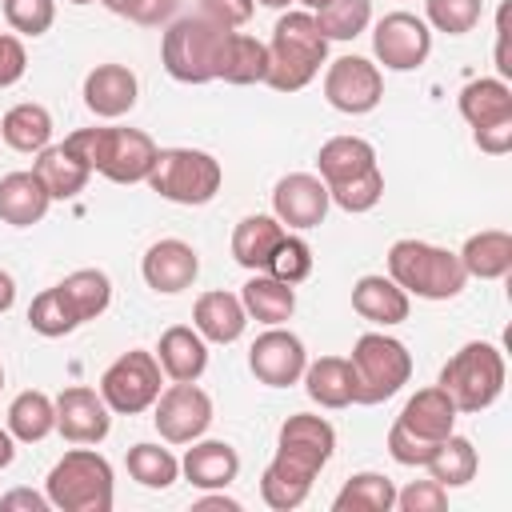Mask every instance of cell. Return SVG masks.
Instances as JSON below:
<instances>
[{
	"mask_svg": "<svg viewBox=\"0 0 512 512\" xmlns=\"http://www.w3.org/2000/svg\"><path fill=\"white\" fill-rule=\"evenodd\" d=\"M264 272L276 276V280H284V284H292V288L300 280H308L312 276V248H308V240L284 232V240L276 244V252H272V260H268Z\"/></svg>",
	"mask_w": 512,
	"mask_h": 512,
	"instance_id": "7bdbcfd3",
	"label": "cell"
},
{
	"mask_svg": "<svg viewBox=\"0 0 512 512\" xmlns=\"http://www.w3.org/2000/svg\"><path fill=\"white\" fill-rule=\"evenodd\" d=\"M316 168H320V180L332 188V184H344V180H356L376 164V148L364 140V136H332L320 144L316 152Z\"/></svg>",
	"mask_w": 512,
	"mask_h": 512,
	"instance_id": "4316f807",
	"label": "cell"
},
{
	"mask_svg": "<svg viewBox=\"0 0 512 512\" xmlns=\"http://www.w3.org/2000/svg\"><path fill=\"white\" fill-rule=\"evenodd\" d=\"M100 4H104L108 12H116V16H128L132 24L156 28V24L172 20V12H176L180 0H100Z\"/></svg>",
	"mask_w": 512,
	"mask_h": 512,
	"instance_id": "7dc6e473",
	"label": "cell"
},
{
	"mask_svg": "<svg viewBox=\"0 0 512 512\" xmlns=\"http://www.w3.org/2000/svg\"><path fill=\"white\" fill-rule=\"evenodd\" d=\"M256 4H264V8H288L292 0H256Z\"/></svg>",
	"mask_w": 512,
	"mask_h": 512,
	"instance_id": "6f0895ef",
	"label": "cell"
},
{
	"mask_svg": "<svg viewBox=\"0 0 512 512\" xmlns=\"http://www.w3.org/2000/svg\"><path fill=\"white\" fill-rule=\"evenodd\" d=\"M312 16L328 40H356L372 24V0H328Z\"/></svg>",
	"mask_w": 512,
	"mask_h": 512,
	"instance_id": "f35d334b",
	"label": "cell"
},
{
	"mask_svg": "<svg viewBox=\"0 0 512 512\" xmlns=\"http://www.w3.org/2000/svg\"><path fill=\"white\" fill-rule=\"evenodd\" d=\"M388 276L420 300H456L468 284V272L456 252L416 236H404L388 248Z\"/></svg>",
	"mask_w": 512,
	"mask_h": 512,
	"instance_id": "277c9868",
	"label": "cell"
},
{
	"mask_svg": "<svg viewBox=\"0 0 512 512\" xmlns=\"http://www.w3.org/2000/svg\"><path fill=\"white\" fill-rule=\"evenodd\" d=\"M196 508H224V512H240V500H232V496H224V488H216L212 496H200V500H196Z\"/></svg>",
	"mask_w": 512,
	"mask_h": 512,
	"instance_id": "f5cc1de1",
	"label": "cell"
},
{
	"mask_svg": "<svg viewBox=\"0 0 512 512\" xmlns=\"http://www.w3.org/2000/svg\"><path fill=\"white\" fill-rule=\"evenodd\" d=\"M0 508H28V512H48L52 504H48V496H40V492H32V488H12V492H4V496H0Z\"/></svg>",
	"mask_w": 512,
	"mask_h": 512,
	"instance_id": "816d5d0a",
	"label": "cell"
},
{
	"mask_svg": "<svg viewBox=\"0 0 512 512\" xmlns=\"http://www.w3.org/2000/svg\"><path fill=\"white\" fill-rule=\"evenodd\" d=\"M8 432L20 444H40L44 436L56 432V400L48 392H40V388L20 392L8 404Z\"/></svg>",
	"mask_w": 512,
	"mask_h": 512,
	"instance_id": "e575fe53",
	"label": "cell"
},
{
	"mask_svg": "<svg viewBox=\"0 0 512 512\" xmlns=\"http://www.w3.org/2000/svg\"><path fill=\"white\" fill-rule=\"evenodd\" d=\"M28 72V52L20 36L0 32V88H12L20 76Z\"/></svg>",
	"mask_w": 512,
	"mask_h": 512,
	"instance_id": "c3c4849f",
	"label": "cell"
},
{
	"mask_svg": "<svg viewBox=\"0 0 512 512\" xmlns=\"http://www.w3.org/2000/svg\"><path fill=\"white\" fill-rule=\"evenodd\" d=\"M300 4H304V12H316V8H324L328 0H300Z\"/></svg>",
	"mask_w": 512,
	"mask_h": 512,
	"instance_id": "9f6ffc18",
	"label": "cell"
},
{
	"mask_svg": "<svg viewBox=\"0 0 512 512\" xmlns=\"http://www.w3.org/2000/svg\"><path fill=\"white\" fill-rule=\"evenodd\" d=\"M140 276H144V284H148L152 292L176 296V292H184V288L196 284V276H200V256H196L192 244L168 236V240H156V244L144 252Z\"/></svg>",
	"mask_w": 512,
	"mask_h": 512,
	"instance_id": "e0dca14e",
	"label": "cell"
},
{
	"mask_svg": "<svg viewBox=\"0 0 512 512\" xmlns=\"http://www.w3.org/2000/svg\"><path fill=\"white\" fill-rule=\"evenodd\" d=\"M160 360L156 352H144V348H132V352H120L104 376H100V396L104 404L116 412V416H136V412H148L160 396Z\"/></svg>",
	"mask_w": 512,
	"mask_h": 512,
	"instance_id": "30bf717a",
	"label": "cell"
},
{
	"mask_svg": "<svg viewBox=\"0 0 512 512\" xmlns=\"http://www.w3.org/2000/svg\"><path fill=\"white\" fill-rule=\"evenodd\" d=\"M284 232H288V228H284L276 216H268V212L244 216V220L232 228V260H236L240 268H248V272H264L268 260H272V252H276V244L284 240Z\"/></svg>",
	"mask_w": 512,
	"mask_h": 512,
	"instance_id": "d4e9b609",
	"label": "cell"
},
{
	"mask_svg": "<svg viewBox=\"0 0 512 512\" xmlns=\"http://www.w3.org/2000/svg\"><path fill=\"white\" fill-rule=\"evenodd\" d=\"M504 380H508V364H504V352L488 340H468L464 348H456L448 356V364L440 368V388L448 392V400L456 404V412H484L500 400L504 392Z\"/></svg>",
	"mask_w": 512,
	"mask_h": 512,
	"instance_id": "5b68a950",
	"label": "cell"
},
{
	"mask_svg": "<svg viewBox=\"0 0 512 512\" xmlns=\"http://www.w3.org/2000/svg\"><path fill=\"white\" fill-rule=\"evenodd\" d=\"M472 140H476V148H480V152H488V156H504V152L512 148V120H508V124L476 128V132H472Z\"/></svg>",
	"mask_w": 512,
	"mask_h": 512,
	"instance_id": "f907efd6",
	"label": "cell"
},
{
	"mask_svg": "<svg viewBox=\"0 0 512 512\" xmlns=\"http://www.w3.org/2000/svg\"><path fill=\"white\" fill-rule=\"evenodd\" d=\"M68 4H92V0H68Z\"/></svg>",
	"mask_w": 512,
	"mask_h": 512,
	"instance_id": "91938a15",
	"label": "cell"
},
{
	"mask_svg": "<svg viewBox=\"0 0 512 512\" xmlns=\"http://www.w3.org/2000/svg\"><path fill=\"white\" fill-rule=\"evenodd\" d=\"M456 404L448 400V392L440 388V384H432V388H420L416 396H408V404L400 408V424L408 428V432H416V436H424V440H432V444H440L452 428H456Z\"/></svg>",
	"mask_w": 512,
	"mask_h": 512,
	"instance_id": "484cf974",
	"label": "cell"
},
{
	"mask_svg": "<svg viewBox=\"0 0 512 512\" xmlns=\"http://www.w3.org/2000/svg\"><path fill=\"white\" fill-rule=\"evenodd\" d=\"M304 392L320 408H348L352 404V368L348 356H320L304 368Z\"/></svg>",
	"mask_w": 512,
	"mask_h": 512,
	"instance_id": "1f68e13d",
	"label": "cell"
},
{
	"mask_svg": "<svg viewBox=\"0 0 512 512\" xmlns=\"http://www.w3.org/2000/svg\"><path fill=\"white\" fill-rule=\"evenodd\" d=\"M252 8L256 0H200V16L224 24V28H240L252 20Z\"/></svg>",
	"mask_w": 512,
	"mask_h": 512,
	"instance_id": "681fc988",
	"label": "cell"
},
{
	"mask_svg": "<svg viewBox=\"0 0 512 512\" xmlns=\"http://www.w3.org/2000/svg\"><path fill=\"white\" fill-rule=\"evenodd\" d=\"M4 20L20 36H44L56 20V0H4Z\"/></svg>",
	"mask_w": 512,
	"mask_h": 512,
	"instance_id": "ee69618b",
	"label": "cell"
},
{
	"mask_svg": "<svg viewBox=\"0 0 512 512\" xmlns=\"http://www.w3.org/2000/svg\"><path fill=\"white\" fill-rule=\"evenodd\" d=\"M44 496L60 512H108L116 500L112 464L96 448H68L44 480Z\"/></svg>",
	"mask_w": 512,
	"mask_h": 512,
	"instance_id": "52a82bcc",
	"label": "cell"
},
{
	"mask_svg": "<svg viewBox=\"0 0 512 512\" xmlns=\"http://www.w3.org/2000/svg\"><path fill=\"white\" fill-rule=\"evenodd\" d=\"M156 360L168 380H200L208 368V340L188 324H172L160 332Z\"/></svg>",
	"mask_w": 512,
	"mask_h": 512,
	"instance_id": "603a6c76",
	"label": "cell"
},
{
	"mask_svg": "<svg viewBox=\"0 0 512 512\" xmlns=\"http://www.w3.org/2000/svg\"><path fill=\"white\" fill-rule=\"evenodd\" d=\"M328 200H332L336 208L352 212V216L372 212V208L384 200V172H380V168H372V172H364V176H356V180L332 184V188H328Z\"/></svg>",
	"mask_w": 512,
	"mask_h": 512,
	"instance_id": "b9f144b4",
	"label": "cell"
},
{
	"mask_svg": "<svg viewBox=\"0 0 512 512\" xmlns=\"http://www.w3.org/2000/svg\"><path fill=\"white\" fill-rule=\"evenodd\" d=\"M228 32L224 24L208 20V16H180L168 24L164 40H160V64L172 80L180 84H208L216 80L220 72V56H224V44H228Z\"/></svg>",
	"mask_w": 512,
	"mask_h": 512,
	"instance_id": "8992f818",
	"label": "cell"
},
{
	"mask_svg": "<svg viewBox=\"0 0 512 512\" xmlns=\"http://www.w3.org/2000/svg\"><path fill=\"white\" fill-rule=\"evenodd\" d=\"M428 476L436 480V484H444V488H464V484H472L476 480V468H480V456H476V448H472V440L468 436H456V432H448L440 444H436V452L428 456Z\"/></svg>",
	"mask_w": 512,
	"mask_h": 512,
	"instance_id": "d590c367",
	"label": "cell"
},
{
	"mask_svg": "<svg viewBox=\"0 0 512 512\" xmlns=\"http://www.w3.org/2000/svg\"><path fill=\"white\" fill-rule=\"evenodd\" d=\"M156 196L184 204V208H200L208 200H216L220 184H224V168L212 152L204 148H160L156 164L144 180Z\"/></svg>",
	"mask_w": 512,
	"mask_h": 512,
	"instance_id": "9c48e42d",
	"label": "cell"
},
{
	"mask_svg": "<svg viewBox=\"0 0 512 512\" xmlns=\"http://www.w3.org/2000/svg\"><path fill=\"white\" fill-rule=\"evenodd\" d=\"M0 140L24 156H36L40 148L52 144V112L36 100H24V104H12L0 120Z\"/></svg>",
	"mask_w": 512,
	"mask_h": 512,
	"instance_id": "f1b7e54d",
	"label": "cell"
},
{
	"mask_svg": "<svg viewBox=\"0 0 512 512\" xmlns=\"http://www.w3.org/2000/svg\"><path fill=\"white\" fill-rule=\"evenodd\" d=\"M180 476L200 492L228 488L240 476V452L228 440H192L180 460Z\"/></svg>",
	"mask_w": 512,
	"mask_h": 512,
	"instance_id": "d6986e66",
	"label": "cell"
},
{
	"mask_svg": "<svg viewBox=\"0 0 512 512\" xmlns=\"http://www.w3.org/2000/svg\"><path fill=\"white\" fill-rule=\"evenodd\" d=\"M324 100L344 116H364L384 100L380 64L368 56H336L324 68Z\"/></svg>",
	"mask_w": 512,
	"mask_h": 512,
	"instance_id": "7c38bea8",
	"label": "cell"
},
{
	"mask_svg": "<svg viewBox=\"0 0 512 512\" xmlns=\"http://www.w3.org/2000/svg\"><path fill=\"white\" fill-rule=\"evenodd\" d=\"M192 328L208 340V344H236L248 328V312L240 304L236 292H224V288H212L204 296H196L192 304Z\"/></svg>",
	"mask_w": 512,
	"mask_h": 512,
	"instance_id": "ffe728a7",
	"label": "cell"
},
{
	"mask_svg": "<svg viewBox=\"0 0 512 512\" xmlns=\"http://www.w3.org/2000/svg\"><path fill=\"white\" fill-rule=\"evenodd\" d=\"M56 432L68 444H100L112 432V408L88 384H72L56 396Z\"/></svg>",
	"mask_w": 512,
	"mask_h": 512,
	"instance_id": "2e32d148",
	"label": "cell"
},
{
	"mask_svg": "<svg viewBox=\"0 0 512 512\" xmlns=\"http://www.w3.org/2000/svg\"><path fill=\"white\" fill-rule=\"evenodd\" d=\"M352 404H384L412 380V352L388 332H364L348 356Z\"/></svg>",
	"mask_w": 512,
	"mask_h": 512,
	"instance_id": "ba28073f",
	"label": "cell"
},
{
	"mask_svg": "<svg viewBox=\"0 0 512 512\" xmlns=\"http://www.w3.org/2000/svg\"><path fill=\"white\" fill-rule=\"evenodd\" d=\"M324 64H328V36L320 32L316 16L304 8L284 12L272 28V40H268L264 84L276 92H300L320 76Z\"/></svg>",
	"mask_w": 512,
	"mask_h": 512,
	"instance_id": "3957f363",
	"label": "cell"
},
{
	"mask_svg": "<svg viewBox=\"0 0 512 512\" xmlns=\"http://www.w3.org/2000/svg\"><path fill=\"white\" fill-rule=\"evenodd\" d=\"M64 148L88 168L100 172L112 184H144L152 164H156V140L140 128H120V124H96V128H76L64 136Z\"/></svg>",
	"mask_w": 512,
	"mask_h": 512,
	"instance_id": "7a4b0ae2",
	"label": "cell"
},
{
	"mask_svg": "<svg viewBox=\"0 0 512 512\" xmlns=\"http://www.w3.org/2000/svg\"><path fill=\"white\" fill-rule=\"evenodd\" d=\"M336 452V428L324 416L292 412L276 432V456L260 476V500L276 512L300 508L312 492V480Z\"/></svg>",
	"mask_w": 512,
	"mask_h": 512,
	"instance_id": "6da1fadb",
	"label": "cell"
},
{
	"mask_svg": "<svg viewBox=\"0 0 512 512\" xmlns=\"http://www.w3.org/2000/svg\"><path fill=\"white\" fill-rule=\"evenodd\" d=\"M392 508H396V484L384 472L348 476L332 500V512H392Z\"/></svg>",
	"mask_w": 512,
	"mask_h": 512,
	"instance_id": "8d00e7d4",
	"label": "cell"
},
{
	"mask_svg": "<svg viewBox=\"0 0 512 512\" xmlns=\"http://www.w3.org/2000/svg\"><path fill=\"white\" fill-rule=\"evenodd\" d=\"M240 304H244V312H248V320H260V324H288L292 320V312H296V288L292 284H284V280H276V276H252L244 288H240Z\"/></svg>",
	"mask_w": 512,
	"mask_h": 512,
	"instance_id": "f546056e",
	"label": "cell"
},
{
	"mask_svg": "<svg viewBox=\"0 0 512 512\" xmlns=\"http://www.w3.org/2000/svg\"><path fill=\"white\" fill-rule=\"evenodd\" d=\"M264 76H268V44L232 28L216 80H224V84H264Z\"/></svg>",
	"mask_w": 512,
	"mask_h": 512,
	"instance_id": "836d02e7",
	"label": "cell"
},
{
	"mask_svg": "<svg viewBox=\"0 0 512 512\" xmlns=\"http://www.w3.org/2000/svg\"><path fill=\"white\" fill-rule=\"evenodd\" d=\"M432 452H436L432 440H424V436L408 432L400 420H392V428H388V456H392L396 464H404V468H424Z\"/></svg>",
	"mask_w": 512,
	"mask_h": 512,
	"instance_id": "f6af8a7d",
	"label": "cell"
},
{
	"mask_svg": "<svg viewBox=\"0 0 512 512\" xmlns=\"http://www.w3.org/2000/svg\"><path fill=\"white\" fill-rule=\"evenodd\" d=\"M48 208H52V196H48V188L40 184V176L32 168L0 176V220L4 224L32 228L48 216Z\"/></svg>",
	"mask_w": 512,
	"mask_h": 512,
	"instance_id": "7402d4cb",
	"label": "cell"
},
{
	"mask_svg": "<svg viewBox=\"0 0 512 512\" xmlns=\"http://www.w3.org/2000/svg\"><path fill=\"white\" fill-rule=\"evenodd\" d=\"M152 408V424L168 444H192L212 424V396L196 388V380H172L168 388H160Z\"/></svg>",
	"mask_w": 512,
	"mask_h": 512,
	"instance_id": "8fae6325",
	"label": "cell"
},
{
	"mask_svg": "<svg viewBox=\"0 0 512 512\" xmlns=\"http://www.w3.org/2000/svg\"><path fill=\"white\" fill-rule=\"evenodd\" d=\"M12 304H16V280H12V272L0 268V312H8Z\"/></svg>",
	"mask_w": 512,
	"mask_h": 512,
	"instance_id": "db71d44e",
	"label": "cell"
},
{
	"mask_svg": "<svg viewBox=\"0 0 512 512\" xmlns=\"http://www.w3.org/2000/svg\"><path fill=\"white\" fill-rule=\"evenodd\" d=\"M352 308L376 324V328H392V324H404L408 320V292L392 280V276H380V272H368L352 284Z\"/></svg>",
	"mask_w": 512,
	"mask_h": 512,
	"instance_id": "44dd1931",
	"label": "cell"
},
{
	"mask_svg": "<svg viewBox=\"0 0 512 512\" xmlns=\"http://www.w3.org/2000/svg\"><path fill=\"white\" fill-rule=\"evenodd\" d=\"M12 460H16V440L8 428H0V468H8Z\"/></svg>",
	"mask_w": 512,
	"mask_h": 512,
	"instance_id": "11a10c76",
	"label": "cell"
},
{
	"mask_svg": "<svg viewBox=\"0 0 512 512\" xmlns=\"http://www.w3.org/2000/svg\"><path fill=\"white\" fill-rule=\"evenodd\" d=\"M56 288H60L64 304L72 308V316H76L80 324L104 316L108 304H112V280H108V272H100V268H76V272H68Z\"/></svg>",
	"mask_w": 512,
	"mask_h": 512,
	"instance_id": "d6a6232c",
	"label": "cell"
},
{
	"mask_svg": "<svg viewBox=\"0 0 512 512\" xmlns=\"http://www.w3.org/2000/svg\"><path fill=\"white\" fill-rule=\"evenodd\" d=\"M372 52L388 72H416L432 52V28L416 12H388L372 28Z\"/></svg>",
	"mask_w": 512,
	"mask_h": 512,
	"instance_id": "4fadbf2b",
	"label": "cell"
},
{
	"mask_svg": "<svg viewBox=\"0 0 512 512\" xmlns=\"http://www.w3.org/2000/svg\"><path fill=\"white\" fill-rule=\"evenodd\" d=\"M332 200H328V184L312 172H288L276 180L272 188V216L284 224V228H320L324 216H328Z\"/></svg>",
	"mask_w": 512,
	"mask_h": 512,
	"instance_id": "9a60e30c",
	"label": "cell"
},
{
	"mask_svg": "<svg viewBox=\"0 0 512 512\" xmlns=\"http://www.w3.org/2000/svg\"><path fill=\"white\" fill-rule=\"evenodd\" d=\"M460 116L468 120V128H488V124H508L512 120V88L500 76H480L468 80L456 96Z\"/></svg>",
	"mask_w": 512,
	"mask_h": 512,
	"instance_id": "cb8c5ba5",
	"label": "cell"
},
{
	"mask_svg": "<svg viewBox=\"0 0 512 512\" xmlns=\"http://www.w3.org/2000/svg\"><path fill=\"white\" fill-rule=\"evenodd\" d=\"M248 368L260 384L268 388H288V384H300L304 368H308V352H304V340L280 324L264 328L252 348H248Z\"/></svg>",
	"mask_w": 512,
	"mask_h": 512,
	"instance_id": "5bb4252c",
	"label": "cell"
},
{
	"mask_svg": "<svg viewBox=\"0 0 512 512\" xmlns=\"http://www.w3.org/2000/svg\"><path fill=\"white\" fill-rule=\"evenodd\" d=\"M484 0H424V24L448 36H464L480 24Z\"/></svg>",
	"mask_w": 512,
	"mask_h": 512,
	"instance_id": "60d3db41",
	"label": "cell"
},
{
	"mask_svg": "<svg viewBox=\"0 0 512 512\" xmlns=\"http://www.w3.org/2000/svg\"><path fill=\"white\" fill-rule=\"evenodd\" d=\"M28 328H32V332H40V336H48V340H56V336L76 332V328H80V320H76V316H72V308L64 304L60 288H44V292L28 304Z\"/></svg>",
	"mask_w": 512,
	"mask_h": 512,
	"instance_id": "ab89813d",
	"label": "cell"
},
{
	"mask_svg": "<svg viewBox=\"0 0 512 512\" xmlns=\"http://www.w3.org/2000/svg\"><path fill=\"white\" fill-rule=\"evenodd\" d=\"M396 508L400 512H444L448 508V488L436 484L432 476L428 480H412L408 488L396 492Z\"/></svg>",
	"mask_w": 512,
	"mask_h": 512,
	"instance_id": "bcb514c9",
	"label": "cell"
},
{
	"mask_svg": "<svg viewBox=\"0 0 512 512\" xmlns=\"http://www.w3.org/2000/svg\"><path fill=\"white\" fill-rule=\"evenodd\" d=\"M456 256H460L468 276H476V280H504L512 272V236L504 228H484V232L468 236Z\"/></svg>",
	"mask_w": 512,
	"mask_h": 512,
	"instance_id": "83f0119b",
	"label": "cell"
},
{
	"mask_svg": "<svg viewBox=\"0 0 512 512\" xmlns=\"http://www.w3.org/2000/svg\"><path fill=\"white\" fill-rule=\"evenodd\" d=\"M0 392H4V364H0Z\"/></svg>",
	"mask_w": 512,
	"mask_h": 512,
	"instance_id": "680465c9",
	"label": "cell"
},
{
	"mask_svg": "<svg viewBox=\"0 0 512 512\" xmlns=\"http://www.w3.org/2000/svg\"><path fill=\"white\" fill-rule=\"evenodd\" d=\"M128 476L140 488L164 492V488H172L180 480V460L160 444H132L128 448Z\"/></svg>",
	"mask_w": 512,
	"mask_h": 512,
	"instance_id": "74e56055",
	"label": "cell"
},
{
	"mask_svg": "<svg viewBox=\"0 0 512 512\" xmlns=\"http://www.w3.org/2000/svg\"><path fill=\"white\" fill-rule=\"evenodd\" d=\"M140 80L128 64H96L84 76V108L100 120H120L136 108Z\"/></svg>",
	"mask_w": 512,
	"mask_h": 512,
	"instance_id": "ac0fdd59",
	"label": "cell"
},
{
	"mask_svg": "<svg viewBox=\"0 0 512 512\" xmlns=\"http://www.w3.org/2000/svg\"><path fill=\"white\" fill-rule=\"evenodd\" d=\"M32 172L40 176V184L48 188L52 200H72V196H80L84 184H88V176H92V172L64 148V140L40 148L36 160H32Z\"/></svg>",
	"mask_w": 512,
	"mask_h": 512,
	"instance_id": "4dcf8cb0",
	"label": "cell"
}]
</instances>
